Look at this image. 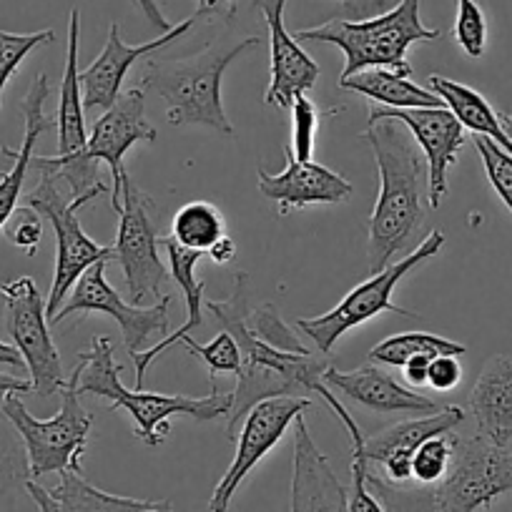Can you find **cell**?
Segmentation results:
<instances>
[{
	"mask_svg": "<svg viewBox=\"0 0 512 512\" xmlns=\"http://www.w3.org/2000/svg\"><path fill=\"white\" fill-rule=\"evenodd\" d=\"M204 309L221 324V329L234 334L241 349V369L236 374L239 382H236V390L231 392V407L229 415H226V437L229 440H236L241 420L256 402L269 400V397H299L302 390H312L339 417L349 440H352V447H362V430L324 384V372H327L329 362L317 359V349L312 352L307 347H282V344L267 342L251 329L249 277L244 272L234 277V289H231L229 299H224V302H206L204 299Z\"/></svg>",
	"mask_w": 512,
	"mask_h": 512,
	"instance_id": "obj_1",
	"label": "cell"
},
{
	"mask_svg": "<svg viewBox=\"0 0 512 512\" xmlns=\"http://www.w3.org/2000/svg\"><path fill=\"white\" fill-rule=\"evenodd\" d=\"M359 139L372 149L379 176V194L367 224V262L374 274L390 264L425 219L427 161L410 131L395 118L369 121Z\"/></svg>",
	"mask_w": 512,
	"mask_h": 512,
	"instance_id": "obj_2",
	"label": "cell"
},
{
	"mask_svg": "<svg viewBox=\"0 0 512 512\" xmlns=\"http://www.w3.org/2000/svg\"><path fill=\"white\" fill-rule=\"evenodd\" d=\"M78 392L103 397L113 410H123L134 420V435L144 445L161 447L169 437L171 417H191L196 422H214L229 415L231 392L211 390L206 397L159 395V392L128 390L121 382L123 367L116 362L113 342L93 337L91 349L78 354Z\"/></svg>",
	"mask_w": 512,
	"mask_h": 512,
	"instance_id": "obj_3",
	"label": "cell"
},
{
	"mask_svg": "<svg viewBox=\"0 0 512 512\" xmlns=\"http://www.w3.org/2000/svg\"><path fill=\"white\" fill-rule=\"evenodd\" d=\"M251 46H259V38L209 43L204 51L186 58H149L141 88L164 98L166 121L171 126H206L234 136V126L221 101V81L231 61Z\"/></svg>",
	"mask_w": 512,
	"mask_h": 512,
	"instance_id": "obj_4",
	"label": "cell"
},
{
	"mask_svg": "<svg viewBox=\"0 0 512 512\" xmlns=\"http://www.w3.org/2000/svg\"><path fill=\"white\" fill-rule=\"evenodd\" d=\"M442 33L427 28L420 18V0H400L397 8L382 13V16L362 18V21H347V18H332L314 28H302L294 33L299 43H327L344 53L342 76L364 71V68H390V71L410 76L415 68L407 61V51L415 43L437 41Z\"/></svg>",
	"mask_w": 512,
	"mask_h": 512,
	"instance_id": "obj_5",
	"label": "cell"
},
{
	"mask_svg": "<svg viewBox=\"0 0 512 512\" xmlns=\"http://www.w3.org/2000/svg\"><path fill=\"white\" fill-rule=\"evenodd\" d=\"M144 88H131L121 93L111 108L96 118L88 131L86 149L71 159H56V156H33V169L38 174H51L58 181H66L73 199L78 196L106 194L108 186L98 179V161L111 169L113 181L126 171L123 156L136 144H156V126L146 121V96Z\"/></svg>",
	"mask_w": 512,
	"mask_h": 512,
	"instance_id": "obj_6",
	"label": "cell"
},
{
	"mask_svg": "<svg viewBox=\"0 0 512 512\" xmlns=\"http://www.w3.org/2000/svg\"><path fill=\"white\" fill-rule=\"evenodd\" d=\"M78 374L73 369L68 382L63 384L61 410L51 420H38L23 405L18 392H8L0 397L3 415L18 432L26 450L28 477L38 480L43 475H63V472H81V457L86 455L88 437H91L93 415L83 407L81 392H78Z\"/></svg>",
	"mask_w": 512,
	"mask_h": 512,
	"instance_id": "obj_7",
	"label": "cell"
},
{
	"mask_svg": "<svg viewBox=\"0 0 512 512\" xmlns=\"http://www.w3.org/2000/svg\"><path fill=\"white\" fill-rule=\"evenodd\" d=\"M111 209L118 216V234L113 244V262L121 267L126 279L128 302L144 304L146 299L159 297L169 267L161 262L159 246V216L156 204L149 194L134 184V179L123 171L113 181Z\"/></svg>",
	"mask_w": 512,
	"mask_h": 512,
	"instance_id": "obj_8",
	"label": "cell"
},
{
	"mask_svg": "<svg viewBox=\"0 0 512 512\" xmlns=\"http://www.w3.org/2000/svg\"><path fill=\"white\" fill-rule=\"evenodd\" d=\"M442 246H445V234H442L440 229L430 231V234L425 236V241H420L417 249H412L410 254L402 256L400 262L387 264L384 269L374 272L367 282L357 284L352 292L344 294L342 302L334 309H329V312L319 314V317L297 319V327L312 339L319 354H329L334 344H337L344 334L362 327V324L379 317V314L392 312L400 314V317L415 319V312H407V309L397 307V304L392 302V294H395L397 284H400L412 269H417L420 264L430 262L432 256L440 254Z\"/></svg>",
	"mask_w": 512,
	"mask_h": 512,
	"instance_id": "obj_9",
	"label": "cell"
},
{
	"mask_svg": "<svg viewBox=\"0 0 512 512\" xmlns=\"http://www.w3.org/2000/svg\"><path fill=\"white\" fill-rule=\"evenodd\" d=\"M58 184L61 181L56 176L41 174L36 189L26 196V204L33 206L43 219L51 221L53 234H56V272H53L51 292H48L46 299L48 322L63 307L71 289L76 287V282L88 267H93L96 262H111L113 259V246L96 244L83 231L81 219H78L81 206H86L93 199H88V196L73 199V196L63 194Z\"/></svg>",
	"mask_w": 512,
	"mask_h": 512,
	"instance_id": "obj_10",
	"label": "cell"
},
{
	"mask_svg": "<svg viewBox=\"0 0 512 512\" xmlns=\"http://www.w3.org/2000/svg\"><path fill=\"white\" fill-rule=\"evenodd\" d=\"M512 492V452L477 432L455 437L447 475L432 487L435 512H477Z\"/></svg>",
	"mask_w": 512,
	"mask_h": 512,
	"instance_id": "obj_11",
	"label": "cell"
},
{
	"mask_svg": "<svg viewBox=\"0 0 512 512\" xmlns=\"http://www.w3.org/2000/svg\"><path fill=\"white\" fill-rule=\"evenodd\" d=\"M0 297L6 302V332L31 372L33 395H58L68 379L51 337V322L41 289L31 277H18L0 284Z\"/></svg>",
	"mask_w": 512,
	"mask_h": 512,
	"instance_id": "obj_12",
	"label": "cell"
},
{
	"mask_svg": "<svg viewBox=\"0 0 512 512\" xmlns=\"http://www.w3.org/2000/svg\"><path fill=\"white\" fill-rule=\"evenodd\" d=\"M309 407H314V402L307 397H269V400L256 402L246 412L239 425V437H236V455L211 492L209 512H229L241 482L284 440L294 420L304 415Z\"/></svg>",
	"mask_w": 512,
	"mask_h": 512,
	"instance_id": "obj_13",
	"label": "cell"
},
{
	"mask_svg": "<svg viewBox=\"0 0 512 512\" xmlns=\"http://www.w3.org/2000/svg\"><path fill=\"white\" fill-rule=\"evenodd\" d=\"M106 264L108 262H96L81 274L63 307L53 314L51 327L66 322L73 314H106V317L116 319L118 327H121L128 354L141 352V349H146L151 334H169L171 297H161L156 307H139V304L123 302L121 294L106 282Z\"/></svg>",
	"mask_w": 512,
	"mask_h": 512,
	"instance_id": "obj_14",
	"label": "cell"
},
{
	"mask_svg": "<svg viewBox=\"0 0 512 512\" xmlns=\"http://www.w3.org/2000/svg\"><path fill=\"white\" fill-rule=\"evenodd\" d=\"M379 118H395L412 134V139L420 146L422 156L427 161V204L432 209L442 204L450 189L452 166L457 164L462 154V146L467 144L465 126L455 118V113L447 106L437 108H377L369 111V121Z\"/></svg>",
	"mask_w": 512,
	"mask_h": 512,
	"instance_id": "obj_15",
	"label": "cell"
},
{
	"mask_svg": "<svg viewBox=\"0 0 512 512\" xmlns=\"http://www.w3.org/2000/svg\"><path fill=\"white\" fill-rule=\"evenodd\" d=\"M467 412L457 405H445L435 415H425L420 420H407L400 425H390L387 430L372 437H364L362 447H352V452L362 455L367 465H379L384 480L372 475L382 487L405 490L412 485V455L425 440L445 432H455L465 422Z\"/></svg>",
	"mask_w": 512,
	"mask_h": 512,
	"instance_id": "obj_16",
	"label": "cell"
},
{
	"mask_svg": "<svg viewBox=\"0 0 512 512\" xmlns=\"http://www.w3.org/2000/svg\"><path fill=\"white\" fill-rule=\"evenodd\" d=\"M287 0H254V8L262 13L269 31V66L272 78L264 93V103L289 111L299 93H309L322 76L319 63L299 46L297 38L284 26Z\"/></svg>",
	"mask_w": 512,
	"mask_h": 512,
	"instance_id": "obj_17",
	"label": "cell"
},
{
	"mask_svg": "<svg viewBox=\"0 0 512 512\" xmlns=\"http://www.w3.org/2000/svg\"><path fill=\"white\" fill-rule=\"evenodd\" d=\"M196 18H186L181 21L179 26L171 28L169 33H161L156 41H146L139 43V46H128L123 43L121 38V26L118 23H111L108 28V38H106V46H103L101 56L86 68V71H78V83H81V93H83V106L86 108H111L113 103L118 101L121 96V86L126 81V73L131 71L136 61L141 58L151 56L156 53L159 48L169 46V43L179 41L181 36L194 28Z\"/></svg>",
	"mask_w": 512,
	"mask_h": 512,
	"instance_id": "obj_18",
	"label": "cell"
},
{
	"mask_svg": "<svg viewBox=\"0 0 512 512\" xmlns=\"http://www.w3.org/2000/svg\"><path fill=\"white\" fill-rule=\"evenodd\" d=\"M259 191L277 204L279 216L289 211H302L314 204L337 206L352 196V184L337 171L317 161H297L287 151V169L282 174H269L264 166L256 169Z\"/></svg>",
	"mask_w": 512,
	"mask_h": 512,
	"instance_id": "obj_19",
	"label": "cell"
},
{
	"mask_svg": "<svg viewBox=\"0 0 512 512\" xmlns=\"http://www.w3.org/2000/svg\"><path fill=\"white\" fill-rule=\"evenodd\" d=\"M347 487L334 475L332 465L324 457L309 432L307 422L299 415L294 420V467H292V512H349Z\"/></svg>",
	"mask_w": 512,
	"mask_h": 512,
	"instance_id": "obj_20",
	"label": "cell"
},
{
	"mask_svg": "<svg viewBox=\"0 0 512 512\" xmlns=\"http://www.w3.org/2000/svg\"><path fill=\"white\" fill-rule=\"evenodd\" d=\"M324 384L329 390L342 392L347 400L367 407L372 412H412V415H435L442 407L440 402L407 390L390 372L374 367L372 362L352 372H339L332 364L324 372Z\"/></svg>",
	"mask_w": 512,
	"mask_h": 512,
	"instance_id": "obj_21",
	"label": "cell"
},
{
	"mask_svg": "<svg viewBox=\"0 0 512 512\" xmlns=\"http://www.w3.org/2000/svg\"><path fill=\"white\" fill-rule=\"evenodd\" d=\"M48 96H51V78H48V73H38L36 81L31 83V88H28L26 98L21 103L23 118H26L21 149H8V146H3V156L13 159V166L11 171H0V231H3L6 221L11 219L18 201H21L26 176L33 169V151H36L38 139L46 131H51V126H56V118H48L46 111H43Z\"/></svg>",
	"mask_w": 512,
	"mask_h": 512,
	"instance_id": "obj_22",
	"label": "cell"
},
{
	"mask_svg": "<svg viewBox=\"0 0 512 512\" xmlns=\"http://www.w3.org/2000/svg\"><path fill=\"white\" fill-rule=\"evenodd\" d=\"M161 246L169 254V272L174 277V282L179 284V289L184 292L186 299V322L181 324L176 332H169L161 339L156 347L141 349V352H131V359L136 364V390H141L146 382V372H149L151 364L161 357V354L169 352L174 344L181 342V337L191 334L194 329H199L204 324V279L196 277V264L204 254L201 251H191L186 246H181L174 236H161Z\"/></svg>",
	"mask_w": 512,
	"mask_h": 512,
	"instance_id": "obj_23",
	"label": "cell"
},
{
	"mask_svg": "<svg viewBox=\"0 0 512 512\" xmlns=\"http://www.w3.org/2000/svg\"><path fill=\"white\" fill-rule=\"evenodd\" d=\"M467 412L482 437L507 447L512 440V354H495L482 364V372L472 384Z\"/></svg>",
	"mask_w": 512,
	"mask_h": 512,
	"instance_id": "obj_24",
	"label": "cell"
},
{
	"mask_svg": "<svg viewBox=\"0 0 512 512\" xmlns=\"http://www.w3.org/2000/svg\"><path fill=\"white\" fill-rule=\"evenodd\" d=\"M23 487L36 502L38 512H139L159 502L103 492L93 487L81 472H63L61 482L53 490L38 485L31 477L23 482Z\"/></svg>",
	"mask_w": 512,
	"mask_h": 512,
	"instance_id": "obj_25",
	"label": "cell"
},
{
	"mask_svg": "<svg viewBox=\"0 0 512 512\" xmlns=\"http://www.w3.org/2000/svg\"><path fill=\"white\" fill-rule=\"evenodd\" d=\"M78 41H81V11L73 8L68 18V51L66 71L61 78V98H58L56 159H71L86 149V106H83L81 83H78Z\"/></svg>",
	"mask_w": 512,
	"mask_h": 512,
	"instance_id": "obj_26",
	"label": "cell"
},
{
	"mask_svg": "<svg viewBox=\"0 0 512 512\" xmlns=\"http://www.w3.org/2000/svg\"><path fill=\"white\" fill-rule=\"evenodd\" d=\"M339 88L349 93L369 98L374 103H382L384 108H437L445 106L437 93L430 88L417 86L410 76L390 71V68H364L352 76L339 78Z\"/></svg>",
	"mask_w": 512,
	"mask_h": 512,
	"instance_id": "obj_27",
	"label": "cell"
},
{
	"mask_svg": "<svg viewBox=\"0 0 512 512\" xmlns=\"http://www.w3.org/2000/svg\"><path fill=\"white\" fill-rule=\"evenodd\" d=\"M427 88L442 98V103L455 113V118L465 126V131H472L475 136H487V139L495 141L497 146H502L512 156L510 136L505 134L495 108L490 106V101L480 91L465 86V83L450 81L445 76H437V73H432Z\"/></svg>",
	"mask_w": 512,
	"mask_h": 512,
	"instance_id": "obj_28",
	"label": "cell"
},
{
	"mask_svg": "<svg viewBox=\"0 0 512 512\" xmlns=\"http://www.w3.org/2000/svg\"><path fill=\"white\" fill-rule=\"evenodd\" d=\"M440 354L462 357V354H467V347L430 332H402L374 344L372 352H369V362L402 369L415 357H440Z\"/></svg>",
	"mask_w": 512,
	"mask_h": 512,
	"instance_id": "obj_29",
	"label": "cell"
},
{
	"mask_svg": "<svg viewBox=\"0 0 512 512\" xmlns=\"http://www.w3.org/2000/svg\"><path fill=\"white\" fill-rule=\"evenodd\" d=\"M171 236L186 249L209 254L211 246L226 236V219L211 201H189L176 211Z\"/></svg>",
	"mask_w": 512,
	"mask_h": 512,
	"instance_id": "obj_30",
	"label": "cell"
},
{
	"mask_svg": "<svg viewBox=\"0 0 512 512\" xmlns=\"http://www.w3.org/2000/svg\"><path fill=\"white\" fill-rule=\"evenodd\" d=\"M179 344H184L186 352L194 354V357H199L201 362L206 364V369H209L211 390L216 387V379H219L221 374H239L241 349L239 344H236L234 334L226 332V329H221V332L206 344H199L191 334L181 337Z\"/></svg>",
	"mask_w": 512,
	"mask_h": 512,
	"instance_id": "obj_31",
	"label": "cell"
},
{
	"mask_svg": "<svg viewBox=\"0 0 512 512\" xmlns=\"http://www.w3.org/2000/svg\"><path fill=\"white\" fill-rule=\"evenodd\" d=\"M455 432L435 435L422 442L412 455V485L417 487H435L442 477L447 475L455 452Z\"/></svg>",
	"mask_w": 512,
	"mask_h": 512,
	"instance_id": "obj_32",
	"label": "cell"
},
{
	"mask_svg": "<svg viewBox=\"0 0 512 512\" xmlns=\"http://www.w3.org/2000/svg\"><path fill=\"white\" fill-rule=\"evenodd\" d=\"M53 41H56V31H53V28L36 33L0 31V108H3V93H6L8 81L16 76L21 63L26 61L36 48L48 46V43Z\"/></svg>",
	"mask_w": 512,
	"mask_h": 512,
	"instance_id": "obj_33",
	"label": "cell"
},
{
	"mask_svg": "<svg viewBox=\"0 0 512 512\" xmlns=\"http://www.w3.org/2000/svg\"><path fill=\"white\" fill-rule=\"evenodd\" d=\"M292 144L289 154L297 161H312L319 136V108L307 93H299L292 101Z\"/></svg>",
	"mask_w": 512,
	"mask_h": 512,
	"instance_id": "obj_34",
	"label": "cell"
},
{
	"mask_svg": "<svg viewBox=\"0 0 512 512\" xmlns=\"http://www.w3.org/2000/svg\"><path fill=\"white\" fill-rule=\"evenodd\" d=\"M475 149L485 166L487 181L512 216V156L487 136H475Z\"/></svg>",
	"mask_w": 512,
	"mask_h": 512,
	"instance_id": "obj_35",
	"label": "cell"
},
{
	"mask_svg": "<svg viewBox=\"0 0 512 512\" xmlns=\"http://www.w3.org/2000/svg\"><path fill=\"white\" fill-rule=\"evenodd\" d=\"M455 41L465 56L482 58L487 48V21L477 0H455Z\"/></svg>",
	"mask_w": 512,
	"mask_h": 512,
	"instance_id": "obj_36",
	"label": "cell"
},
{
	"mask_svg": "<svg viewBox=\"0 0 512 512\" xmlns=\"http://www.w3.org/2000/svg\"><path fill=\"white\" fill-rule=\"evenodd\" d=\"M28 480V462L23 442L13 427L0 425V497L16 482Z\"/></svg>",
	"mask_w": 512,
	"mask_h": 512,
	"instance_id": "obj_37",
	"label": "cell"
},
{
	"mask_svg": "<svg viewBox=\"0 0 512 512\" xmlns=\"http://www.w3.org/2000/svg\"><path fill=\"white\" fill-rule=\"evenodd\" d=\"M8 241L26 251V256H36L38 246L43 241V216L33 206H16L11 219L3 226Z\"/></svg>",
	"mask_w": 512,
	"mask_h": 512,
	"instance_id": "obj_38",
	"label": "cell"
},
{
	"mask_svg": "<svg viewBox=\"0 0 512 512\" xmlns=\"http://www.w3.org/2000/svg\"><path fill=\"white\" fill-rule=\"evenodd\" d=\"M369 465L362 455L352 452V490L347 497V510L349 512H387L384 510L382 500L369 490L367 480Z\"/></svg>",
	"mask_w": 512,
	"mask_h": 512,
	"instance_id": "obj_39",
	"label": "cell"
},
{
	"mask_svg": "<svg viewBox=\"0 0 512 512\" xmlns=\"http://www.w3.org/2000/svg\"><path fill=\"white\" fill-rule=\"evenodd\" d=\"M462 379V367L457 362L455 354H440L430 362V369H427V384L432 390H455Z\"/></svg>",
	"mask_w": 512,
	"mask_h": 512,
	"instance_id": "obj_40",
	"label": "cell"
},
{
	"mask_svg": "<svg viewBox=\"0 0 512 512\" xmlns=\"http://www.w3.org/2000/svg\"><path fill=\"white\" fill-rule=\"evenodd\" d=\"M236 13V0H196V13L194 18H224L231 21Z\"/></svg>",
	"mask_w": 512,
	"mask_h": 512,
	"instance_id": "obj_41",
	"label": "cell"
},
{
	"mask_svg": "<svg viewBox=\"0 0 512 512\" xmlns=\"http://www.w3.org/2000/svg\"><path fill=\"white\" fill-rule=\"evenodd\" d=\"M332 3L342 8L344 16H357V18L372 16L374 11L387 6V0H332Z\"/></svg>",
	"mask_w": 512,
	"mask_h": 512,
	"instance_id": "obj_42",
	"label": "cell"
},
{
	"mask_svg": "<svg viewBox=\"0 0 512 512\" xmlns=\"http://www.w3.org/2000/svg\"><path fill=\"white\" fill-rule=\"evenodd\" d=\"M134 3L141 8V13H144V16H146V21H149L151 26L156 28V31L169 33L171 28H174L169 23V18L164 16V11H161V6H159V3H156V0H134Z\"/></svg>",
	"mask_w": 512,
	"mask_h": 512,
	"instance_id": "obj_43",
	"label": "cell"
},
{
	"mask_svg": "<svg viewBox=\"0 0 512 512\" xmlns=\"http://www.w3.org/2000/svg\"><path fill=\"white\" fill-rule=\"evenodd\" d=\"M432 359L435 357H415L402 367V372H405L407 382H410L412 387H422V384H427V369H430Z\"/></svg>",
	"mask_w": 512,
	"mask_h": 512,
	"instance_id": "obj_44",
	"label": "cell"
},
{
	"mask_svg": "<svg viewBox=\"0 0 512 512\" xmlns=\"http://www.w3.org/2000/svg\"><path fill=\"white\" fill-rule=\"evenodd\" d=\"M209 256H211V259H214L216 264H221V267H226V264L234 262V256H236V244H234V239H231V236L226 234L224 239L216 241V244L211 246Z\"/></svg>",
	"mask_w": 512,
	"mask_h": 512,
	"instance_id": "obj_45",
	"label": "cell"
},
{
	"mask_svg": "<svg viewBox=\"0 0 512 512\" xmlns=\"http://www.w3.org/2000/svg\"><path fill=\"white\" fill-rule=\"evenodd\" d=\"M8 392H18V395H28V392H33L31 379H18V377H11V374H3V372H0V397L8 395Z\"/></svg>",
	"mask_w": 512,
	"mask_h": 512,
	"instance_id": "obj_46",
	"label": "cell"
},
{
	"mask_svg": "<svg viewBox=\"0 0 512 512\" xmlns=\"http://www.w3.org/2000/svg\"><path fill=\"white\" fill-rule=\"evenodd\" d=\"M0 367H26L21 352L13 344L3 342V339H0Z\"/></svg>",
	"mask_w": 512,
	"mask_h": 512,
	"instance_id": "obj_47",
	"label": "cell"
},
{
	"mask_svg": "<svg viewBox=\"0 0 512 512\" xmlns=\"http://www.w3.org/2000/svg\"><path fill=\"white\" fill-rule=\"evenodd\" d=\"M139 512H171V502L169 500H159L156 505L146 507V510H139Z\"/></svg>",
	"mask_w": 512,
	"mask_h": 512,
	"instance_id": "obj_48",
	"label": "cell"
},
{
	"mask_svg": "<svg viewBox=\"0 0 512 512\" xmlns=\"http://www.w3.org/2000/svg\"><path fill=\"white\" fill-rule=\"evenodd\" d=\"M500 123H502V128H505V134L510 136V141H512V113H500Z\"/></svg>",
	"mask_w": 512,
	"mask_h": 512,
	"instance_id": "obj_49",
	"label": "cell"
}]
</instances>
